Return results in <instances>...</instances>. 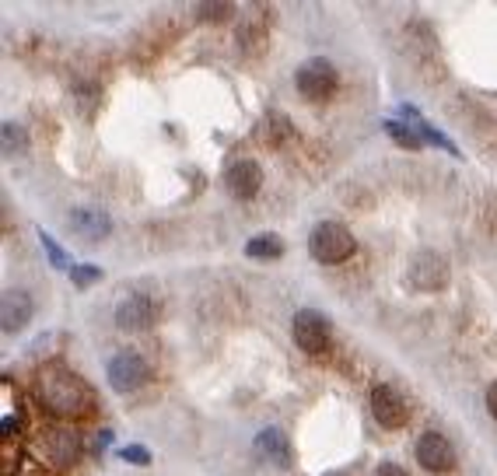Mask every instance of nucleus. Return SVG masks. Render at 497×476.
<instances>
[{"instance_id": "1", "label": "nucleus", "mask_w": 497, "mask_h": 476, "mask_svg": "<svg viewBox=\"0 0 497 476\" xmlns=\"http://www.w3.org/2000/svg\"><path fill=\"white\" fill-rule=\"evenodd\" d=\"M39 400L46 403V410L60 417L91 413V389L81 382V375H74L64 364H46L39 371Z\"/></svg>"}, {"instance_id": "2", "label": "nucleus", "mask_w": 497, "mask_h": 476, "mask_svg": "<svg viewBox=\"0 0 497 476\" xmlns=\"http://www.w3.org/2000/svg\"><path fill=\"white\" fill-rule=\"evenodd\" d=\"M354 235L350 228L340 225V221H322V225L312 228L309 235V252L316 256L319 263H343L354 256Z\"/></svg>"}, {"instance_id": "3", "label": "nucleus", "mask_w": 497, "mask_h": 476, "mask_svg": "<svg viewBox=\"0 0 497 476\" xmlns=\"http://www.w3.org/2000/svg\"><path fill=\"white\" fill-rule=\"evenodd\" d=\"M294 85H298V91H301L305 98H312V102H326V98H333V91H337L340 74L326 56H312V60H305V64L298 67Z\"/></svg>"}, {"instance_id": "4", "label": "nucleus", "mask_w": 497, "mask_h": 476, "mask_svg": "<svg viewBox=\"0 0 497 476\" xmlns=\"http://www.w3.org/2000/svg\"><path fill=\"white\" fill-rule=\"evenodd\" d=\"M291 337L305 354H322V350H330V340H333L330 319L322 312H312V309H301L291 322Z\"/></svg>"}, {"instance_id": "5", "label": "nucleus", "mask_w": 497, "mask_h": 476, "mask_svg": "<svg viewBox=\"0 0 497 476\" xmlns=\"http://www.w3.org/2000/svg\"><path fill=\"white\" fill-rule=\"evenodd\" d=\"M106 371H109V386L116 392H134L147 382V361L137 350H119Z\"/></svg>"}, {"instance_id": "6", "label": "nucleus", "mask_w": 497, "mask_h": 476, "mask_svg": "<svg viewBox=\"0 0 497 476\" xmlns=\"http://www.w3.org/2000/svg\"><path fill=\"white\" fill-rule=\"evenodd\" d=\"M371 417L382 424V428H403L410 417V407L403 400V392L396 386H375L371 389Z\"/></svg>"}, {"instance_id": "7", "label": "nucleus", "mask_w": 497, "mask_h": 476, "mask_svg": "<svg viewBox=\"0 0 497 476\" xmlns=\"http://www.w3.org/2000/svg\"><path fill=\"white\" fill-rule=\"evenodd\" d=\"M410 284L417 291H441L449 284V267L438 252H417L410 263Z\"/></svg>"}, {"instance_id": "8", "label": "nucleus", "mask_w": 497, "mask_h": 476, "mask_svg": "<svg viewBox=\"0 0 497 476\" xmlns=\"http://www.w3.org/2000/svg\"><path fill=\"white\" fill-rule=\"evenodd\" d=\"M417 462L431 470V473H449L455 466V452L449 445V438L438 431H428L417 438Z\"/></svg>"}, {"instance_id": "9", "label": "nucleus", "mask_w": 497, "mask_h": 476, "mask_svg": "<svg viewBox=\"0 0 497 476\" xmlns=\"http://www.w3.org/2000/svg\"><path fill=\"white\" fill-rule=\"evenodd\" d=\"M225 186L235 200H252L259 193V186H263V168L248 158L235 161L225 172Z\"/></svg>"}, {"instance_id": "10", "label": "nucleus", "mask_w": 497, "mask_h": 476, "mask_svg": "<svg viewBox=\"0 0 497 476\" xmlns=\"http://www.w3.org/2000/svg\"><path fill=\"white\" fill-rule=\"evenodd\" d=\"M32 295L28 291H18V288H11V291H4L0 298V322H4V329L7 333H15V329H22L25 322L32 319Z\"/></svg>"}, {"instance_id": "11", "label": "nucleus", "mask_w": 497, "mask_h": 476, "mask_svg": "<svg viewBox=\"0 0 497 476\" xmlns=\"http://www.w3.org/2000/svg\"><path fill=\"white\" fill-rule=\"evenodd\" d=\"M70 228H74L77 235H85V238H106V235L113 231V221H109V214H102V210L77 207V210L70 214Z\"/></svg>"}, {"instance_id": "12", "label": "nucleus", "mask_w": 497, "mask_h": 476, "mask_svg": "<svg viewBox=\"0 0 497 476\" xmlns=\"http://www.w3.org/2000/svg\"><path fill=\"white\" fill-rule=\"evenodd\" d=\"M116 322H119L123 329H144V326L155 322V305L140 295L130 298V301H123V305L116 309Z\"/></svg>"}, {"instance_id": "13", "label": "nucleus", "mask_w": 497, "mask_h": 476, "mask_svg": "<svg viewBox=\"0 0 497 476\" xmlns=\"http://www.w3.org/2000/svg\"><path fill=\"white\" fill-rule=\"evenodd\" d=\"M256 452L263 459H270L273 466H288L291 462V445H288L284 431H277V428H267L263 434H256Z\"/></svg>"}, {"instance_id": "14", "label": "nucleus", "mask_w": 497, "mask_h": 476, "mask_svg": "<svg viewBox=\"0 0 497 476\" xmlns=\"http://www.w3.org/2000/svg\"><path fill=\"white\" fill-rule=\"evenodd\" d=\"M403 116H410V119H413V130L421 134V140H428V144H438V147H445L449 155H459V147H455L452 140H449V137L441 134L438 127H431L428 119H421V116H417V109H413V106H403Z\"/></svg>"}, {"instance_id": "15", "label": "nucleus", "mask_w": 497, "mask_h": 476, "mask_svg": "<svg viewBox=\"0 0 497 476\" xmlns=\"http://www.w3.org/2000/svg\"><path fill=\"white\" fill-rule=\"evenodd\" d=\"M246 256H256V259H277V256H284V242L277 238V235H256V238H248L246 242Z\"/></svg>"}, {"instance_id": "16", "label": "nucleus", "mask_w": 497, "mask_h": 476, "mask_svg": "<svg viewBox=\"0 0 497 476\" xmlns=\"http://www.w3.org/2000/svg\"><path fill=\"white\" fill-rule=\"evenodd\" d=\"M382 127H385V134L392 137L400 147H407V151H417V147L424 144V140H421V134H417L413 127H407L403 119H385Z\"/></svg>"}, {"instance_id": "17", "label": "nucleus", "mask_w": 497, "mask_h": 476, "mask_svg": "<svg viewBox=\"0 0 497 476\" xmlns=\"http://www.w3.org/2000/svg\"><path fill=\"white\" fill-rule=\"evenodd\" d=\"M0 144H4V155H22L25 144H28V137L18 123H4V130H0Z\"/></svg>"}, {"instance_id": "18", "label": "nucleus", "mask_w": 497, "mask_h": 476, "mask_svg": "<svg viewBox=\"0 0 497 476\" xmlns=\"http://www.w3.org/2000/svg\"><path fill=\"white\" fill-rule=\"evenodd\" d=\"M39 242H43L46 256H49V263H53L56 270H74V267H70V256L64 249H60V246H56V242H53V238H49L46 231H39Z\"/></svg>"}, {"instance_id": "19", "label": "nucleus", "mask_w": 497, "mask_h": 476, "mask_svg": "<svg viewBox=\"0 0 497 476\" xmlns=\"http://www.w3.org/2000/svg\"><path fill=\"white\" fill-rule=\"evenodd\" d=\"M70 280H74L77 288H91V284H98V280H102V270H98L95 263H77V267L70 270Z\"/></svg>"}, {"instance_id": "20", "label": "nucleus", "mask_w": 497, "mask_h": 476, "mask_svg": "<svg viewBox=\"0 0 497 476\" xmlns=\"http://www.w3.org/2000/svg\"><path fill=\"white\" fill-rule=\"evenodd\" d=\"M116 455H119L123 462H134V466H147V462H151V452H147L144 445H127V449H119Z\"/></svg>"}, {"instance_id": "21", "label": "nucleus", "mask_w": 497, "mask_h": 476, "mask_svg": "<svg viewBox=\"0 0 497 476\" xmlns=\"http://www.w3.org/2000/svg\"><path fill=\"white\" fill-rule=\"evenodd\" d=\"M197 15H204V18H225V15H231V4H200Z\"/></svg>"}, {"instance_id": "22", "label": "nucleus", "mask_w": 497, "mask_h": 476, "mask_svg": "<svg viewBox=\"0 0 497 476\" xmlns=\"http://www.w3.org/2000/svg\"><path fill=\"white\" fill-rule=\"evenodd\" d=\"M270 123H273V140H280V134L288 137L291 134V123H288V116L280 119V116H270Z\"/></svg>"}, {"instance_id": "23", "label": "nucleus", "mask_w": 497, "mask_h": 476, "mask_svg": "<svg viewBox=\"0 0 497 476\" xmlns=\"http://www.w3.org/2000/svg\"><path fill=\"white\" fill-rule=\"evenodd\" d=\"M371 476H407V470L396 466V462H382V466H375V473Z\"/></svg>"}, {"instance_id": "24", "label": "nucleus", "mask_w": 497, "mask_h": 476, "mask_svg": "<svg viewBox=\"0 0 497 476\" xmlns=\"http://www.w3.org/2000/svg\"><path fill=\"white\" fill-rule=\"evenodd\" d=\"M487 410H491V417L497 420V382H491V389H487Z\"/></svg>"}, {"instance_id": "25", "label": "nucleus", "mask_w": 497, "mask_h": 476, "mask_svg": "<svg viewBox=\"0 0 497 476\" xmlns=\"http://www.w3.org/2000/svg\"><path fill=\"white\" fill-rule=\"evenodd\" d=\"M333 476H343V473H333Z\"/></svg>"}]
</instances>
